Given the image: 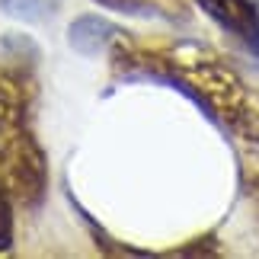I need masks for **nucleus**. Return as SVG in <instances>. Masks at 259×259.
I'll use <instances>...</instances> for the list:
<instances>
[{
    "mask_svg": "<svg viewBox=\"0 0 259 259\" xmlns=\"http://www.w3.org/2000/svg\"><path fill=\"white\" fill-rule=\"evenodd\" d=\"M0 166H4V179L10 198L23 205H32L45 192V157L38 151V144L29 138L26 128L4 135V154H0Z\"/></svg>",
    "mask_w": 259,
    "mask_h": 259,
    "instance_id": "f257e3e1",
    "label": "nucleus"
},
{
    "mask_svg": "<svg viewBox=\"0 0 259 259\" xmlns=\"http://www.w3.org/2000/svg\"><path fill=\"white\" fill-rule=\"evenodd\" d=\"M224 29H231L250 45H259V13L250 0H198Z\"/></svg>",
    "mask_w": 259,
    "mask_h": 259,
    "instance_id": "f03ea898",
    "label": "nucleus"
},
{
    "mask_svg": "<svg viewBox=\"0 0 259 259\" xmlns=\"http://www.w3.org/2000/svg\"><path fill=\"white\" fill-rule=\"evenodd\" d=\"M26 115V90L10 74H0V138L23 128Z\"/></svg>",
    "mask_w": 259,
    "mask_h": 259,
    "instance_id": "7ed1b4c3",
    "label": "nucleus"
},
{
    "mask_svg": "<svg viewBox=\"0 0 259 259\" xmlns=\"http://www.w3.org/2000/svg\"><path fill=\"white\" fill-rule=\"evenodd\" d=\"M10 10H16L19 16H42L48 10H55L58 0H4Z\"/></svg>",
    "mask_w": 259,
    "mask_h": 259,
    "instance_id": "20e7f679",
    "label": "nucleus"
},
{
    "mask_svg": "<svg viewBox=\"0 0 259 259\" xmlns=\"http://www.w3.org/2000/svg\"><path fill=\"white\" fill-rule=\"evenodd\" d=\"M10 240H13V221H10V192H7V186L0 183V250H4V246H10Z\"/></svg>",
    "mask_w": 259,
    "mask_h": 259,
    "instance_id": "39448f33",
    "label": "nucleus"
},
{
    "mask_svg": "<svg viewBox=\"0 0 259 259\" xmlns=\"http://www.w3.org/2000/svg\"><path fill=\"white\" fill-rule=\"evenodd\" d=\"M106 7H115V10H135L141 7V0H103Z\"/></svg>",
    "mask_w": 259,
    "mask_h": 259,
    "instance_id": "423d86ee",
    "label": "nucleus"
}]
</instances>
